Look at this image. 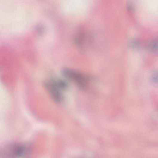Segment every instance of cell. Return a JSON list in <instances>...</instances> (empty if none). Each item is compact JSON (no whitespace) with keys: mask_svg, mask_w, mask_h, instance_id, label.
I'll return each mask as SVG.
<instances>
[{"mask_svg":"<svg viewBox=\"0 0 158 158\" xmlns=\"http://www.w3.org/2000/svg\"><path fill=\"white\" fill-rule=\"evenodd\" d=\"M130 45L134 49H138L140 47V43L137 40H133L130 42Z\"/></svg>","mask_w":158,"mask_h":158,"instance_id":"cell-5","label":"cell"},{"mask_svg":"<svg viewBox=\"0 0 158 158\" xmlns=\"http://www.w3.org/2000/svg\"><path fill=\"white\" fill-rule=\"evenodd\" d=\"M151 80L152 83L156 85L157 83V73L155 72L151 77Z\"/></svg>","mask_w":158,"mask_h":158,"instance_id":"cell-6","label":"cell"},{"mask_svg":"<svg viewBox=\"0 0 158 158\" xmlns=\"http://www.w3.org/2000/svg\"><path fill=\"white\" fill-rule=\"evenodd\" d=\"M64 77L76 83L82 88H85L88 83V79L80 73L68 68H63L61 71Z\"/></svg>","mask_w":158,"mask_h":158,"instance_id":"cell-1","label":"cell"},{"mask_svg":"<svg viewBox=\"0 0 158 158\" xmlns=\"http://www.w3.org/2000/svg\"><path fill=\"white\" fill-rule=\"evenodd\" d=\"M148 46L151 52L156 53L157 51V40L155 39L152 40Z\"/></svg>","mask_w":158,"mask_h":158,"instance_id":"cell-3","label":"cell"},{"mask_svg":"<svg viewBox=\"0 0 158 158\" xmlns=\"http://www.w3.org/2000/svg\"><path fill=\"white\" fill-rule=\"evenodd\" d=\"M44 86L53 100L57 103H60L63 100V96L61 89L57 85L54 80L46 81L44 82Z\"/></svg>","mask_w":158,"mask_h":158,"instance_id":"cell-2","label":"cell"},{"mask_svg":"<svg viewBox=\"0 0 158 158\" xmlns=\"http://www.w3.org/2000/svg\"><path fill=\"white\" fill-rule=\"evenodd\" d=\"M127 8L128 11L130 12H133L134 10V6L131 4H128L127 5Z\"/></svg>","mask_w":158,"mask_h":158,"instance_id":"cell-7","label":"cell"},{"mask_svg":"<svg viewBox=\"0 0 158 158\" xmlns=\"http://www.w3.org/2000/svg\"><path fill=\"white\" fill-rule=\"evenodd\" d=\"M57 85L61 89H65L68 87L67 83L65 81L62 80H59L56 81Z\"/></svg>","mask_w":158,"mask_h":158,"instance_id":"cell-4","label":"cell"}]
</instances>
